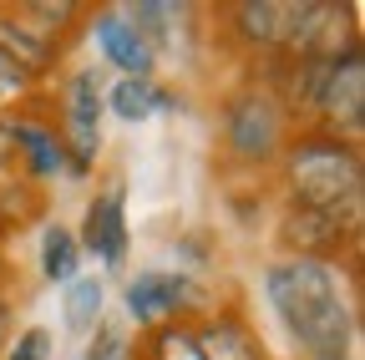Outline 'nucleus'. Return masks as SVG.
<instances>
[{
    "mask_svg": "<svg viewBox=\"0 0 365 360\" xmlns=\"http://www.w3.org/2000/svg\"><path fill=\"white\" fill-rule=\"evenodd\" d=\"M264 299L289 330L299 360H355L360 304L355 274L319 259H274L264 269Z\"/></svg>",
    "mask_w": 365,
    "mask_h": 360,
    "instance_id": "nucleus-1",
    "label": "nucleus"
},
{
    "mask_svg": "<svg viewBox=\"0 0 365 360\" xmlns=\"http://www.w3.org/2000/svg\"><path fill=\"white\" fill-rule=\"evenodd\" d=\"M279 193L284 208H345L350 198L365 193V153L360 143L330 138L319 127H294V138L284 143L279 163Z\"/></svg>",
    "mask_w": 365,
    "mask_h": 360,
    "instance_id": "nucleus-2",
    "label": "nucleus"
},
{
    "mask_svg": "<svg viewBox=\"0 0 365 360\" xmlns=\"http://www.w3.org/2000/svg\"><path fill=\"white\" fill-rule=\"evenodd\" d=\"M294 138L289 112L274 102V92H264L259 81H244L223 97L218 107V153L234 168H274L284 153V143Z\"/></svg>",
    "mask_w": 365,
    "mask_h": 360,
    "instance_id": "nucleus-3",
    "label": "nucleus"
},
{
    "mask_svg": "<svg viewBox=\"0 0 365 360\" xmlns=\"http://www.w3.org/2000/svg\"><path fill=\"white\" fill-rule=\"evenodd\" d=\"M365 193L350 198L345 208H284L279 223H274V244L284 249V259H319V264H335V254L355 259L360 244V223H365Z\"/></svg>",
    "mask_w": 365,
    "mask_h": 360,
    "instance_id": "nucleus-4",
    "label": "nucleus"
},
{
    "mask_svg": "<svg viewBox=\"0 0 365 360\" xmlns=\"http://www.w3.org/2000/svg\"><path fill=\"white\" fill-rule=\"evenodd\" d=\"M102 76L97 66H76L66 81H61V148H66V178H91L102 158Z\"/></svg>",
    "mask_w": 365,
    "mask_h": 360,
    "instance_id": "nucleus-5",
    "label": "nucleus"
},
{
    "mask_svg": "<svg viewBox=\"0 0 365 360\" xmlns=\"http://www.w3.org/2000/svg\"><path fill=\"white\" fill-rule=\"evenodd\" d=\"M218 299L182 269H143L137 279H127V314L143 330H158V325H193L213 309Z\"/></svg>",
    "mask_w": 365,
    "mask_h": 360,
    "instance_id": "nucleus-6",
    "label": "nucleus"
},
{
    "mask_svg": "<svg viewBox=\"0 0 365 360\" xmlns=\"http://www.w3.org/2000/svg\"><path fill=\"white\" fill-rule=\"evenodd\" d=\"M309 127L330 132V138H345V143H360L365 138V46H350L330 66Z\"/></svg>",
    "mask_w": 365,
    "mask_h": 360,
    "instance_id": "nucleus-7",
    "label": "nucleus"
},
{
    "mask_svg": "<svg viewBox=\"0 0 365 360\" xmlns=\"http://www.w3.org/2000/svg\"><path fill=\"white\" fill-rule=\"evenodd\" d=\"M6 138H11V153H16V168L31 183H51L56 173H66V148H61V132L56 122H46L41 107H26V112H6Z\"/></svg>",
    "mask_w": 365,
    "mask_h": 360,
    "instance_id": "nucleus-8",
    "label": "nucleus"
},
{
    "mask_svg": "<svg viewBox=\"0 0 365 360\" xmlns=\"http://www.w3.org/2000/svg\"><path fill=\"white\" fill-rule=\"evenodd\" d=\"M127 188L122 183H107L97 188V198L86 203V218H81V239L76 249L97 254L107 269H122L127 264Z\"/></svg>",
    "mask_w": 365,
    "mask_h": 360,
    "instance_id": "nucleus-9",
    "label": "nucleus"
},
{
    "mask_svg": "<svg viewBox=\"0 0 365 360\" xmlns=\"http://www.w3.org/2000/svg\"><path fill=\"white\" fill-rule=\"evenodd\" d=\"M193 335H198L203 360H269V350L254 335L244 304H234V299L213 304L203 320H193Z\"/></svg>",
    "mask_w": 365,
    "mask_h": 360,
    "instance_id": "nucleus-10",
    "label": "nucleus"
},
{
    "mask_svg": "<svg viewBox=\"0 0 365 360\" xmlns=\"http://www.w3.org/2000/svg\"><path fill=\"white\" fill-rule=\"evenodd\" d=\"M91 36H97L102 56H107V61H112L122 76H153L158 51L143 41V31H137V26L122 16V6H107V11H97V16H91Z\"/></svg>",
    "mask_w": 365,
    "mask_h": 360,
    "instance_id": "nucleus-11",
    "label": "nucleus"
},
{
    "mask_svg": "<svg viewBox=\"0 0 365 360\" xmlns=\"http://www.w3.org/2000/svg\"><path fill=\"white\" fill-rule=\"evenodd\" d=\"M0 56H6L16 71H26L31 81H46V76H56L66 46H56V41H46L41 31H31L11 6L0 11Z\"/></svg>",
    "mask_w": 365,
    "mask_h": 360,
    "instance_id": "nucleus-12",
    "label": "nucleus"
},
{
    "mask_svg": "<svg viewBox=\"0 0 365 360\" xmlns=\"http://www.w3.org/2000/svg\"><path fill=\"white\" fill-rule=\"evenodd\" d=\"M102 107L117 112L122 122H143V117L173 107V92H163L153 76H122V81H112L107 92H102Z\"/></svg>",
    "mask_w": 365,
    "mask_h": 360,
    "instance_id": "nucleus-13",
    "label": "nucleus"
},
{
    "mask_svg": "<svg viewBox=\"0 0 365 360\" xmlns=\"http://www.w3.org/2000/svg\"><path fill=\"white\" fill-rule=\"evenodd\" d=\"M31 31H41L46 41H56V46H66V41L76 36V26H86V6L81 0H21V6H11Z\"/></svg>",
    "mask_w": 365,
    "mask_h": 360,
    "instance_id": "nucleus-14",
    "label": "nucleus"
},
{
    "mask_svg": "<svg viewBox=\"0 0 365 360\" xmlns=\"http://www.w3.org/2000/svg\"><path fill=\"white\" fill-rule=\"evenodd\" d=\"M102 309H107V289H102V279L97 274H76L71 284H66V299H61V320H66V330L71 335H91L102 325Z\"/></svg>",
    "mask_w": 365,
    "mask_h": 360,
    "instance_id": "nucleus-15",
    "label": "nucleus"
},
{
    "mask_svg": "<svg viewBox=\"0 0 365 360\" xmlns=\"http://www.w3.org/2000/svg\"><path fill=\"white\" fill-rule=\"evenodd\" d=\"M132 360H203L198 350V335L193 325H158V330H143L132 345Z\"/></svg>",
    "mask_w": 365,
    "mask_h": 360,
    "instance_id": "nucleus-16",
    "label": "nucleus"
},
{
    "mask_svg": "<svg viewBox=\"0 0 365 360\" xmlns=\"http://www.w3.org/2000/svg\"><path fill=\"white\" fill-rule=\"evenodd\" d=\"M76 264H81L76 234L66 229V223H46V229H41V274L51 284H71L76 279Z\"/></svg>",
    "mask_w": 365,
    "mask_h": 360,
    "instance_id": "nucleus-17",
    "label": "nucleus"
},
{
    "mask_svg": "<svg viewBox=\"0 0 365 360\" xmlns=\"http://www.w3.org/2000/svg\"><path fill=\"white\" fill-rule=\"evenodd\" d=\"M46 208V193L31 183V178L11 173V178H0V234H11V229H26V223Z\"/></svg>",
    "mask_w": 365,
    "mask_h": 360,
    "instance_id": "nucleus-18",
    "label": "nucleus"
},
{
    "mask_svg": "<svg viewBox=\"0 0 365 360\" xmlns=\"http://www.w3.org/2000/svg\"><path fill=\"white\" fill-rule=\"evenodd\" d=\"M91 335H97V340L86 345L81 360H132V335L122 325H97Z\"/></svg>",
    "mask_w": 365,
    "mask_h": 360,
    "instance_id": "nucleus-19",
    "label": "nucleus"
},
{
    "mask_svg": "<svg viewBox=\"0 0 365 360\" xmlns=\"http://www.w3.org/2000/svg\"><path fill=\"white\" fill-rule=\"evenodd\" d=\"M0 360H51V330L31 325V330H21V335H11Z\"/></svg>",
    "mask_w": 365,
    "mask_h": 360,
    "instance_id": "nucleus-20",
    "label": "nucleus"
},
{
    "mask_svg": "<svg viewBox=\"0 0 365 360\" xmlns=\"http://www.w3.org/2000/svg\"><path fill=\"white\" fill-rule=\"evenodd\" d=\"M16 335V304H11V294L0 289V355H6V340Z\"/></svg>",
    "mask_w": 365,
    "mask_h": 360,
    "instance_id": "nucleus-21",
    "label": "nucleus"
},
{
    "mask_svg": "<svg viewBox=\"0 0 365 360\" xmlns=\"http://www.w3.org/2000/svg\"><path fill=\"white\" fill-rule=\"evenodd\" d=\"M6 279H11V274H6V259H0V289H6Z\"/></svg>",
    "mask_w": 365,
    "mask_h": 360,
    "instance_id": "nucleus-22",
    "label": "nucleus"
},
{
    "mask_svg": "<svg viewBox=\"0 0 365 360\" xmlns=\"http://www.w3.org/2000/svg\"><path fill=\"white\" fill-rule=\"evenodd\" d=\"M0 239H6V234H0Z\"/></svg>",
    "mask_w": 365,
    "mask_h": 360,
    "instance_id": "nucleus-23",
    "label": "nucleus"
}]
</instances>
